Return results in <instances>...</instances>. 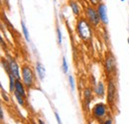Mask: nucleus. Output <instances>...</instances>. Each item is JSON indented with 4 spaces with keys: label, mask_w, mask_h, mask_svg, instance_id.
Segmentation results:
<instances>
[{
    "label": "nucleus",
    "mask_w": 129,
    "mask_h": 124,
    "mask_svg": "<svg viewBox=\"0 0 129 124\" xmlns=\"http://www.w3.org/2000/svg\"><path fill=\"white\" fill-rule=\"evenodd\" d=\"M78 35L82 41L88 42L92 38V26L85 17H79L76 25Z\"/></svg>",
    "instance_id": "f257e3e1"
},
{
    "label": "nucleus",
    "mask_w": 129,
    "mask_h": 124,
    "mask_svg": "<svg viewBox=\"0 0 129 124\" xmlns=\"http://www.w3.org/2000/svg\"><path fill=\"white\" fill-rule=\"evenodd\" d=\"M21 76H22V81L24 82L25 86L28 89H31L36 84V77L34 75L32 68L29 65H24L21 68Z\"/></svg>",
    "instance_id": "f03ea898"
},
{
    "label": "nucleus",
    "mask_w": 129,
    "mask_h": 124,
    "mask_svg": "<svg viewBox=\"0 0 129 124\" xmlns=\"http://www.w3.org/2000/svg\"><path fill=\"white\" fill-rule=\"evenodd\" d=\"M108 106L103 102H98L91 108V116L94 120L98 122H102L107 117Z\"/></svg>",
    "instance_id": "7ed1b4c3"
},
{
    "label": "nucleus",
    "mask_w": 129,
    "mask_h": 124,
    "mask_svg": "<svg viewBox=\"0 0 129 124\" xmlns=\"http://www.w3.org/2000/svg\"><path fill=\"white\" fill-rule=\"evenodd\" d=\"M84 17L87 19V21L91 24V26L93 28L98 27V25L101 23L100 17H99L98 12H97V9L92 5L85 6V8H84Z\"/></svg>",
    "instance_id": "20e7f679"
},
{
    "label": "nucleus",
    "mask_w": 129,
    "mask_h": 124,
    "mask_svg": "<svg viewBox=\"0 0 129 124\" xmlns=\"http://www.w3.org/2000/svg\"><path fill=\"white\" fill-rule=\"evenodd\" d=\"M103 69H104V72L107 75V77H111L116 72L115 58H114L112 53L109 51L105 55V59H104V63H103Z\"/></svg>",
    "instance_id": "39448f33"
},
{
    "label": "nucleus",
    "mask_w": 129,
    "mask_h": 124,
    "mask_svg": "<svg viewBox=\"0 0 129 124\" xmlns=\"http://www.w3.org/2000/svg\"><path fill=\"white\" fill-rule=\"evenodd\" d=\"M106 101L109 107L112 108L115 105L116 101V85L112 78H108V83H107V88H106Z\"/></svg>",
    "instance_id": "423d86ee"
},
{
    "label": "nucleus",
    "mask_w": 129,
    "mask_h": 124,
    "mask_svg": "<svg viewBox=\"0 0 129 124\" xmlns=\"http://www.w3.org/2000/svg\"><path fill=\"white\" fill-rule=\"evenodd\" d=\"M98 15L100 17V21L103 25H107L108 24V16H107V8L106 5L104 3H100L96 6Z\"/></svg>",
    "instance_id": "0eeeda50"
},
{
    "label": "nucleus",
    "mask_w": 129,
    "mask_h": 124,
    "mask_svg": "<svg viewBox=\"0 0 129 124\" xmlns=\"http://www.w3.org/2000/svg\"><path fill=\"white\" fill-rule=\"evenodd\" d=\"M8 62H9V66H10V73H11V75H13L17 79H21L19 65L17 64L16 61L13 58H8Z\"/></svg>",
    "instance_id": "6e6552de"
},
{
    "label": "nucleus",
    "mask_w": 129,
    "mask_h": 124,
    "mask_svg": "<svg viewBox=\"0 0 129 124\" xmlns=\"http://www.w3.org/2000/svg\"><path fill=\"white\" fill-rule=\"evenodd\" d=\"M92 99H93V93H92L91 88H89V87L84 88V90H83V105L85 106L86 109H89Z\"/></svg>",
    "instance_id": "1a4fd4ad"
},
{
    "label": "nucleus",
    "mask_w": 129,
    "mask_h": 124,
    "mask_svg": "<svg viewBox=\"0 0 129 124\" xmlns=\"http://www.w3.org/2000/svg\"><path fill=\"white\" fill-rule=\"evenodd\" d=\"M94 93L98 97H101V98L104 97V95L106 93V88H105V85H104L103 81L99 80L97 82V84L94 86Z\"/></svg>",
    "instance_id": "9d476101"
},
{
    "label": "nucleus",
    "mask_w": 129,
    "mask_h": 124,
    "mask_svg": "<svg viewBox=\"0 0 129 124\" xmlns=\"http://www.w3.org/2000/svg\"><path fill=\"white\" fill-rule=\"evenodd\" d=\"M77 1L78 0H69V6L71 7V9L75 15L77 17H80L81 16V8Z\"/></svg>",
    "instance_id": "9b49d317"
},
{
    "label": "nucleus",
    "mask_w": 129,
    "mask_h": 124,
    "mask_svg": "<svg viewBox=\"0 0 129 124\" xmlns=\"http://www.w3.org/2000/svg\"><path fill=\"white\" fill-rule=\"evenodd\" d=\"M36 70H37V74H38V78L41 80H43L45 78L46 76V69L44 67L43 64H41L40 62L36 63Z\"/></svg>",
    "instance_id": "f8f14e48"
},
{
    "label": "nucleus",
    "mask_w": 129,
    "mask_h": 124,
    "mask_svg": "<svg viewBox=\"0 0 129 124\" xmlns=\"http://www.w3.org/2000/svg\"><path fill=\"white\" fill-rule=\"evenodd\" d=\"M21 27H22V32H23V35L26 39L27 42H30V36H29V32H28V29H27V26L25 24L24 21H21Z\"/></svg>",
    "instance_id": "ddd939ff"
},
{
    "label": "nucleus",
    "mask_w": 129,
    "mask_h": 124,
    "mask_svg": "<svg viewBox=\"0 0 129 124\" xmlns=\"http://www.w3.org/2000/svg\"><path fill=\"white\" fill-rule=\"evenodd\" d=\"M14 95H15V97H16L18 103H19L21 106H24V105H25V97L17 92H14Z\"/></svg>",
    "instance_id": "4468645a"
},
{
    "label": "nucleus",
    "mask_w": 129,
    "mask_h": 124,
    "mask_svg": "<svg viewBox=\"0 0 129 124\" xmlns=\"http://www.w3.org/2000/svg\"><path fill=\"white\" fill-rule=\"evenodd\" d=\"M69 84H70L72 92H74L76 89V81H75V78L73 76H69Z\"/></svg>",
    "instance_id": "2eb2a0df"
},
{
    "label": "nucleus",
    "mask_w": 129,
    "mask_h": 124,
    "mask_svg": "<svg viewBox=\"0 0 129 124\" xmlns=\"http://www.w3.org/2000/svg\"><path fill=\"white\" fill-rule=\"evenodd\" d=\"M62 70H63L64 74H68V72H69V65H68L67 59L64 57L63 58V62H62Z\"/></svg>",
    "instance_id": "dca6fc26"
},
{
    "label": "nucleus",
    "mask_w": 129,
    "mask_h": 124,
    "mask_svg": "<svg viewBox=\"0 0 129 124\" xmlns=\"http://www.w3.org/2000/svg\"><path fill=\"white\" fill-rule=\"evenodd\" d=\"M57 36H58V44L61 46L62 43H63V36H62V32H61V29L58 27L57 28Z\"/></svg>",
    "instance_id": "f3484780"
},
{
    "label": "nucleus",
    "mask_w": 129,
    "mask_h": 124,
    "mask_svg": "<svg viewBox=\"0 0 129 124\" xmlns=\"http://www.w3.org/2000/svg\"><path fill=\"white\" fill-rule=\"evenodd\" d=\"M88 2L90 3V5L96 7L98 4H100V3L102 2V0H88Z\"/></svg>",
    "instance_id": "a211bd4d"
},
{
    "label": "nucleus",
    "mask_w": 129,
    "mask_h": 124,
    "mask_svg": "<svg viewBox=\"0 0 129 124\" xmlns=\"http://www.w3.org/2000/svg\"><path fill=\"white\" fill-rule=\"evenodd\" d=\"M102 123H104V124H111V123H112V119H111V118H107V119L103 120V121H102Z\"/></svg>",
    "instance_id": "6ab92c4d"
},
{
    "label": "nucleus",
    "mask_w": 129,
    "mask_h": 124,
    "mask_svg": "<svg viewBox=\"0 0 129 124\" xmlns=\"http://www.w3.org/2000/svg\"><path fill=\"white\" fill-rule=\"evenodd\" d=\"M55 116H56V119H57V122H58V123H59V124H61V123H62V121H61V118H60V116H59V114H58L57 112L55 113Z\"/></svg>",
    "instance_id": "aec40b11"
},
{
    "label": "nucleus",
    "mask_w": 129,
    "mask_h": 124,
    "mask_svg": "<svg viewBox=\"0 0 129 124\" xmlns=\"http://www.w3.org/2000/svg\"><path fill=\"white\" fill-rule=\"evenodd\" d=\"M0 118H1L2 121L4 120V113H3V108L2 107L0 108Z\"/></svg>",
    "instance_id": "412c9836"
},
{
    "label": "nucleus",
    "mask_w": 129,
    "mask_h": 124,
    "mask_svg": "<svg viewBox=\"0 0 129 124\" xmlns=\"http://www.w3.org/2000/svg\"><path fill=\"white\" fill-rule=\"evenodd\" d=\"M39 123L43 124V123H45V122H43V121H42V120H40V119H39Z\"/></svg>",
    "instance_id": "4be33fe9"
},
{
    "label": "nucleus",
    "mask_w": 129,
    "mask_h": 124,
    "mask_svg": "<svg viewBox=\"0 0 129 124\" xmlns=\"http://www.w3.org/2000/svg\"><path fill=\"white\" fill-rule=\"evenodd\" d=\"M127 41H128V44H129V38H128V39H127Z\"/></svg>",
    "instance_id": "5701e85b"
},
{
    "label": "nucleus",
    "mask_w": 129,
    "mask_h": 124,
    "mask_svg": "<svg viewBox=\"0 0 129 124\" xmlns=\"http://www.w3.org/2000/svg\"><path fill=\"white\" fill-rule=\"evenodd\" d=\"M121 1H124V0H121Z\"/></svg>",
    "instance_id": "b1692460"
}]
</instances>
